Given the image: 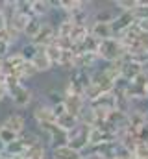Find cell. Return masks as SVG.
Instances as JSON below:
<instances>
[{
	"mask_svg": "<svg viewBox=\"0 0 148 159\" xmlns=\"http://www.w3.org/2000/svg\"><path fill=\"white\" fill-rule=\"evenodd\" d=\"M124 54L126 52L122 48V41H118L117 37L100 41L98 48H96V56L106 59V61H117V57H122Z\"/></svg>",
	"mask_w": 148,
	"mask_h": 159,
	"instance_id": "1",
	"label": "cell"
},
{
	"mask_svg": "<svg viewBox=\"0 0 148 159\" xmlns=\"http://www.w3.org/2000/svg\"><path fill=\"white\" fill-rule=\"evenodd\" d=\"M7 98L11 100V104H13L15 107L24 109V107H28V106L32 104V100H34V91H32L30 87H26L24 83H21V85H17L15 89H11V91L7 93Z\"/></svg>",
	"mask_w": 148,
	"mask_h": 159,
	"instance_id": "2",
	"label": "cell"
},
{
	"mask_svg": "<svg viewBox=\"0 0 148 159\" xmlns=\"http://www.w3.org/2000/svg\"><path fill=\"white\" fill-rule=\"evenodd\" d=\"M54 41H56V26L50 24V22H43L39 34H37L34 39H30V43L35 44L37 48H46V46H50Z\"/></svg>",
	"mask_w": 148,
	"mask_h": 159,
	"instance_id": "3",
	"label": "cell"
},
{
	"mask_svg": "<svg viewBox=\"0 0 148 159\" xmlns=\"http://www.w3.org/2000/svg\"><path fill=\"white\" fill-rule=\"evenodd\" d=\"M2 124V128H6V129H9V131H13L17 137H21L24 131H26V119H24V115H21V113H9L4 122H0Z\"/></svg>",
	"mask_w": 148,
	"mask_h": 159,
	"instance_id": "4",
	"label": "cell"
},
{
	"mask_svg": "<svg viewBox=\"0 0 148 159\" xmlns=\"http://www.w3.org/2000/svg\"><path fill=\"white\" fill-rule=\"evenodd\" d=\"M34 119H35L37 126H48V124H56V117H54V111H52V106H48L46 102L44 104H39L35 109H34Z\"/></svg>",
	"mask_w": 148,
	"mask_h": 159,
	"instance_id": "5",
	"label": "cell"
},
{
	"mask_svg": "<svg viewBox=\"0 0 148 159\" xmlns=\"http://www.w3.org/2000/svg\"><path fill=\"white\" fill-rule=\"evenodd\" d=\"M32 63V67L37 70V74L39 72H48L54 65H52V61L48 59V56H46V52H44V48H39L37 50V54L34 56V59L30 61Z\"/></svg>",
	"mask_w": 148,
	"mask_h": 159,
	"instance_id": "6",
	"label": "cell"
},
{
	"mask_svg": "<svg viewBox=\"0 0 148 159\" xmlns=\"http://www.w3.org/2000/svg\"><path fill=\"white\" fill-rule=\"evenodd\" d=\"M52 11L50 2L48 0H32V17L35 19H43Z\"/></svg>",
	"mask_w": 148,
	"mask_h": 159,
	"instance_id": "7",
	"label": "cell"
},
{
	"mask_svg": "<svg viewBox=\"0 0 148 159\" xmlns=\"http://www.w3.org/2000/svg\"><path fill=\"white\" fill-rule=\"evenodd\" d=\"M56 126L59 128V129H63V131H71L74 129L76 126H78V117H74L71 113H65V115H61V117H58L56 119Z\"/></svg>",
	"mask_w": 148,
	"mask_h": 159,
	"instance_id": "8",
	"label": "cell"
},
{
	"mask_svg": "<svg viewBox=\"0 0 148 159\" xmlns=\"http://www.w3.org/2000/svg\"><path fill=\"white\" fill-rule=\"evenodd\" d=\"M50 159H81V154L74 152L72 148H69L67 144L65 146H58L52 150V157Z\"/></svg>",
	"mask_w": 148,
	"mask_h": 159,
	"instance_id": "9",
	"label": "cell"
},
{
	"mask_svg": "<svg viewBox=\"0 0 148 159\" xmlns=\"http://www.w3.org/2000/svg\"><path fill=\"white\" fill-rule=\"evenodd\" d=\"M46 150H44V144H43V141H39L37 144L34 146H30L26 152H24V159H46Z\"/></svg>",
	"mask_w": 148,
	"mask_h": 159,
	"instance_id": "10",
	"label": "cell"
},
{
	"mask_svg": "<svg viewBox=\"0 0 148 159\" xmlns=\"http://www.w3.org/2000/svg\"><path fill=\"white\" fill-rule=\"evenodd\" d=\"M41 26H43L41 19H35V17H30V20H28V24H26V28H24L22 35H24V37H28V41H30V39H34V37H35L37 34H39Z\"/></svg>",
	"mask_w": 148,
	"mask_h": 159,
	"instance_id": "11",
	"label": "cell"
},
{
	"mask_svg": "<svg viewBox=\"0 0 148 159\" xmlns=\"http://www.w3.org/2000/svg\"><path fill=\"white\" fill-rule=\"evenodd\" d=\"M37 50H39V48H37L35 44H32V43L28 41V43H24V44H22L17 52H19V56H21L24 61H28V63H30V61L34 59V56L37 54Z\"/></svg>",
	"mask_w": 148,
	"mask_h": 159,
	"instance_id": "12",
	"label": "cell"
},
{
	"mask_svg": "<svg viewBox=\"0 0 148 159\" xmlns=\"http://www.w3.org/2000/svg\"><path fill=\"white\" fill-rule=\"evenodd\" d=\"M44 52H46L48 59L52 61V65H58V63H59V59H61V56H63V50H61L56 43H52L50 46H46V48H44Z\"/></svg>",
	"mask_w": 148,
	"mask_h": 159,
	"instance_id": "13",
	"label": "cell"
},
{
	"mask_svg": "<svg viewBox=\"0 0 148 159\" xmlns=\"http://www.w3.org/2000/svg\"><path fill=\"white\" fill-rule=\"evenodd\" d=\"M63 100H65V96H63V93L58 91V89H52V91L46 93V104H48V106H58V104H61Z\"/></svg>",
	"mask_w": 148,
	"mask_h": 159,
	"instance_id": "14",
	"label": "cell"
},
{
	"mask_svg": "<svg viewBox=\"0 0 148 159\" xmlns=\"http://www.w3.org/2000/svg\"><path fill=\"white\" fill-rule=\"evenodd\" d=\"M19 137L13 133V131H9V129H6V128H2L0 126V141L4 143V144H11L13 141H17Z\"/></svg>",
	"mask_w": 148,
	"mask_h": 159,
	"instance_id": "15",
	"label": "cell"
},
{
	"mask_svg": "<svg viewBox=\"0 0 148 159\" xmlns=\"http://www.w3.org/2000/svg\"><path fill=\"white\" fill-rule=\"evenodd\" d=\"M133 156H135L137 159H148V146L145 144V143H141V144L135 148Z\"/></svg>",
	"mask_w": 148,
	"mask_h": 159,
	"instance_id": "16",
	"label": "cell"
},
{
	"mask_svg": "<svg viewBox=\"0 0 148 159\" xmlns=\"http://www.w3.org/2000/svg\"><path fill=\"white\" fill-rule=\"evenodd\" d=\"M9 54H11V44H9V43H6L4 39H0V61H2V59H6Z\"/></svg>",
	"mask_w": 148,
	"mask_h": 159,
	"instance_id": "17",
	"label": "cell"
},
{
	"mask_svg": "<svg viewBox=\"0 0 148 159\" xmlns=\"http://www.w3.org/2000/svg\"><path fill=\"white\" fill-rule=\"evenodd\" d=\"M6 28H7V17H6V15L2 13V9H0V34H2Z\"/></svg>",
	"mask_w": 148,
	"mask_h": 159,
	"instance_id": "18",
	"label": "cell"
},
{
	"mask_svg": "<svg viewBox=\"0 0 148 159\" xmlns=\"http://www.w3.org/2000/svg\"><path fill=\"white\" fill-rule=\"evenodd\" d=\"M6 98H7V89L4 87V83H2V80H0V104H2Z\"/></svg>",
	"mask_w": 148,
	"mask_h": 159,
	"instance_id": "19",
	"label": "cell"
},
{
	"mask_svg": "<svg viewBox=\"0 0 148 159\" xmlns=\"http://www.w3.org/2000/svg\"><path fill=\"white\" fill-rule=\"evenodd\" d=\"M137 28H139L141 32H146V34H148V19L141 20V22H137Z\"/></svg>",
	"mask_w": 148,
	"mask_h": 159,
	"instance_id": "20",
	"label": "cell"
},
{
	"mask_svg": "<svg viewBox=\"0 0 148 159\" xmlns=\"http://www.w3.org/2000/svg\"><path fill=\"white\" fill-rule=\"evenodd\" d=\"M4 152H6V144L0 141V156H4Z\"/></svg>",
	"mask_w": 148,
	"mask_h": 159,
	"instance_id": "21",
	"label": "cell"
},
{
	"mask_svg": "<svg viewBox=\"0 0 148 159\" xmlns=\"http://www.w3.org/2000/svg\"><path fill=\"white\" fill-rule=\"evenodd\" d=\"M0 65H2V61H0Z\"/></svg>",
	"mask_w": 148,
	"mask_h": 159,
	"instance_id": "22",
	"label": "cell"
},
{
	"mask_svg": "<svg viewBox=\"0 0 148 159\" xmlns=\"http://www.w3.org/2000/svg\"><path fill=\"white\" fill-rule=\"evenodd\" d=\"M0 126H2V124H0Z\"/></svg>",
	"mask_w": 148,
	"mask_h": 159,
	"instance_id": "23",
	"label": "cell"
}]
</instances>
